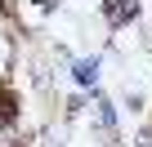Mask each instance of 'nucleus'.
<instances>
[{"label":"nucleus","mask_w":152,"mask_h":147,"mask_svg":"<svg viewBox=\"0 0 152 147\" xmlns=\"http://www.w3.org/2000/svg\"><path fill=\"white\" fill-rule=\"evenodd\" d=\"M130 147H152V120H143V125L130 134Z\"/></svg>","instance_id":"8"},{"label":"nucleus","mask_w":152,"mask_h":147,"mask_svg":"<svg viewBox=\"0 0 152 147\" xmlns=\"http://www.w3.org/2000/svg\"><path fill=\"white\" fill-rule=\"evenodd\" d=\"M99 22H103L112 36L139 27V22H143V0H99Z\"/></svg>","instance_id":"2"},{"label":"nucleus","mask_w":152,"mask_h":147,"mask_svg":"<svg viewBox=\"0 0 152 147\" xmlns=\"http://www.w3.org/2000/svg\"><path fill=\"white\" fill-rule=\"evenodd\" d=\"M18 49H23V31H18L14 14L5 9V18H0V80H9L18 71Z\"/></svg>","instance_id":"4"},{"label":"nucleus","mask_w":152,"mask_h":147,"mask_svg":"<svg viewBox=\"0 0 152 147\" xmlns=\"http://www.w3.org/2000/svg\"><path fill=\"white\" fill-rule=\"evenodd\" d=\"M85 116H90V134H94L99 147H121V107H116V98H112L103 85L90 89Z\"/></svg>","instance_id":"1"},{"label":"nucleus","mask_w":152,"mask_h":147,"mask_svg":"<svg viewBox=\"0 0 152 147\" xmlns=\"http://www.w3.org/2000/svg\"><path fill=\"white\" fill-rule=\"evenodd\" d=\"M103 62H107V54L103 49H94V54H76L72 62H67V71H63V76L76 85V89H99L103 85Z\"/></svg>","instance_id":"3"},{"label":"nucleus","mask_w":152,"mask_h":147,"mask_svg":"<svg viewBox=\"0 0 152 147\" xmlns=\"http://www.w3.org/2000/svg\"><path fill=\"white\" fill-rule=\"evenodd\" d=\"M31 147H67V120H49V125L36 134Z\"/></svg>","instance_id":"5"},{"label":"nucleus","mask_w":152,"mask_h":147,"mask_svg":"<svg viewBox=\"0 0 152 147\" xmlns=\"http://www.w3.org/2000/svg\"><path fill=\"white\" fill-rule=\"evenodd\" d=\"M85 107H90V94H85V89H72V94L63 98V120H67V125H72V120H81Z\"/></svg>","instance_id":"6"},{"label":"nucleus","mask_w":152,"mask_h":147,"mask_svg":"<svg viewBox=\"0 0 152 147\" xmlns=\"http://www.w3.org/2000/svg\"><path fill=\"white\" fill-rule=\"evenodd\" d=\"M143 103H148V94H143V85H125V94H121V112H130V116H139L143 112Z\"/></svg>","instance_id":"7"}]
</instances>
